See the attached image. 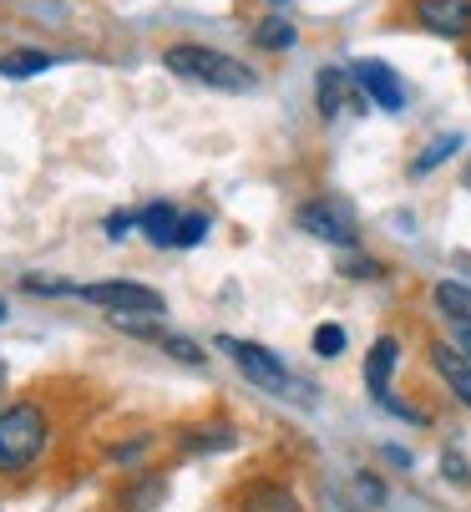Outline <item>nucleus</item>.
<instances>
[{
	"instance_id": "1",
	"label": "nucleus",
	"mask_w": 471,
	"mask_h": 512,
	"mask_svg": "<svg viewBox=\"0 0 471 512\" xmlns=\"http://www.w3.org/2000/svg\"><path fill=\"white\" fill-rule=\"evenodd\" d=\"M163 71H173V77L183 82H203L213 92H254L259 77L228 51H213V46H198V41H178L163 51Z\"/></svg>"
},
{
	"instance_id": "2",
	"label": "nucleus",
	"mask_w": 471,
	"mask_h": 512,
	"mask_svg": "<svg viewBox=\"0 0 471 512\" xmlns=\"http://www.w3.org/2000/svg\"><path fill=\"white\" fill-rule=\"evenodd\" d=\"M51 421L36 401H16L11 411H0V472H26L46 452Z\"/></svg>"
},
{
	"instance_id": "3",
	"label": "nucleus",
	"mask_w": 471,
	"mask_h": 512,
	"mask_svg": "<svg viewBox=\"0 0 471 512\" xmlns=\"http://www.w3.org/2000/svg\"><path fill=\"white\" fill-rule=\"evenodd\" d=\"M218 350L239 365V371L254 381V386H264V391H289L294 386V376H289V365L269 350V345H259V340H239V335H218Z\"/></svg>"
},
{
	"instance_id": "4",
	"label": "nucleus",
	"mask_w": 471,
	"mask_h": 512,
	"mask_svg": "<svg viewBox=\"0 0 471 512\" xmlns=\"http://www.w3.org/2000/svg\"><path fill=\"white\" fill-rule=\"evenodd\" d=\"M76 300L102 305L107 315H163V295L132 279H102V284H76Z\"/></svg>"
},
{
	"instance_id": "5",
	"label": "nucleus",
	"mask_w": 471,
	"mask_h": 512,
	"mask_svg": "<svg viewBox=\"0 0 471 512\" xmlns=\"http://www.w3.org/2000/svg\"><path fill=\"white\" fill-rule=\"evenodd\" d=\"M294 224L309 234V239H320V244H340V249H355L360 244V229H355V213L335 198H320V203H304L294 213Z\"/></svg>"
},
{
	"instance_id": "6",
	"label": "nucleus",
	"mask_w": 471,
	"mask_h": 512,
	"mask_svg": "<svg viewBox=\"0 0 471 512\" xmlns=\"http://www.w3.org/2000/svg\"><path fill=\"white\" fill-rule=\"evenodd\" d=\"M396 355H401V345L390 340V335H380L375 345H370V355H365V386H370V396L390 411V416H401V421H416V426H426V416L416 411V406H401L396 396H390V371H396Z\"/></svg>"
},
{
	"instance_id": "7",
	"label": "nucleus",
	"mask_w": 471,
	"mask_h": 512,
	"mask_svg": "<svg viewBox=\"0 0 471 512\" xmlns=\"http://www.w3.org/2000/svg\"><path fill=\"white\" fill-rule=\"evenodd\" d=\"M350 77H355V92L365 102H375L380 112H401L406 107V87H401V77L385 61H355Z\"/></svg>"
},
{
	"instance_id": "8",
	"label": "nucleus",
	"mask_w": 471,
	"mask_h": 512,
	"mask_svg": "<svg viewBox=\"0 0 471 512\" xmlns=\"http://www.w3.org/2000/svg\"><path fill=\"white\" fill-rule=\"evenodd\" d=\"M416 21L431 36L461 41V36H471V0H416Z\"/></svg>"
},
{
	"instance_id": "9",
	"label": "nucleus",
	"mask_w": 471,
	"mask_h": 512,
	"mask_svg": "<svg viewBox=\"0 0 471 512\" xmlns=\"http://www.w3.org/2000/svg\"><path fill=\"white\" fill-rule=\"evenodd\" d=\"M431 365L441 371V381L461 396V406L471 411V360H466L456 345H436V350H431Z\"/></svg>"
},
{
	"instance_id": "10",
	"label": "nucleus",
	"mask_w": 471,
	"mask_h": 512,
	"mask_svg": "<svg viewBox=\"0 0 471 512\" xmlns=\"http://www.w3.org/2000/svg\"><path fill=\"white\" fill-rule=\"evenodd\" d=\"M239 512H304V507H299V497H294L289 487H279V482H254V487L239 492Z\"/></svg>"
},
{
	"instance_id": "11",
	"label": "nucleus",
	"mask_w": 471,
	"mask_h": 512,
	"mask_svg": "<svg viewBox=\"0 0 471 512\" xmlns=\"http://www.w3.org/2000/svg\"><path fill=\"white\" fill-rule=\"evenodd\" d=\"M178 208L173 203H147L142 213H137V229L147 234V244H157V249H173V239H178Z\"/></svg>"
},
{
	"instance_id": "12",
	"label": "nucleus",
	"mask_w": 471,
	"mask_h": 512,
	"mask_svg": "<svg viewBox=\"0 0 471 512\" xmlns=\"http://www.w3.org/2000/svg\"><path fill=\"white\" fill-rule=\"evenodd\" d=\"M431 300H436V310H441L451 325H471V289H466V284L441 279V284L431 289Z\"/></svg>"
},
{
	"instance_id": "13",
	"label": "nucleus",
	"mask_w": 471,
	"mask_h": 512,
	"mask_svg": "<svg viewBox=\"0 0 471 512\" xmlns=\"http://www.w3.org/2000/svg\"><path fill=\"white\" fill-rule=\"evenodd\" d=\"M350 87H355V77H350V71H340V66H325V71H320V87H314V97H320V112H325V117H335V112L345 107Z\"/></svg>"
},
{
	"instance_id": "14",
	"label": "nucleus",
	"mask_w": 471,
	"mask_h": 512,
	"mask_svg": "<svg viewBox=\"0 0 471 512\" xmlns=\"http://www.w3.org/2000/svg\"><path fill=\"white\" fill-rule=\"evenodd\" d=\"M163 497H168V482L157 477V472H142V477L122 492V507H127V512H152Z\"/></svg>"
},
{
	"instance_id": "15",
	"label": "nucleus",
	"mask_w": 471,
	"mask_h": 512,
	"mask_svg": "<svg viewBox=\"0 0 471 512\" xmlns=\"http://www.w3.org/2000/svg\"><path fill=\"white\" fill-rule=\"evenodd\" d=\"M46 66H51L46 51H16V56H0V77L21 82V77H36V71H46Z\"/></svg>"
},
{
	"instance_id": "16",
	"label": "nucleus",
	"mask_w": 471,
	"mask_h": 512,
	"mask_svg": "<svg viewBox=\"0 0 471 512\" xmlns=\"http://www.w3.org/2000/svg\"><path fill=\"white\" fill-rule=\"evenodd\" d=\"M451 153H461V137H456V132H446V137H436V142H431V148L411 163V178H426V173H431V168H441Z\"/></svg>"
},
{
	"instance_id": "17",
	"label": "nucleus",
	"mask_w": 471,
	"mask_h": 512,
	"mask_svg": "<svg viewBox=\"0 0 471 512\" xmlns=\"http://www.w3.org/2000/svg\"><path fill=\"white\" fill-rule=\"evenodd\" d=\"M294 41H299V31H294L284 16H269V21L254 31V46H264V51H289Z\"/></svg>"
},
{
	"instance_id": "18",
	"label": "nucleus",
	"mask_w": 471,
	"mask_h": 512,
	"mask_svg": "<svg viewBox=\"0 0 471 512\" xmlns=\"http://www.w3.org/2000/svg\"><path fill=\"white\" fill-rule=\"evenodd\" d=\"M183 447H188V452H223V447H233V431H228V426H208V431H183Z\"/></svg>"
},
{
	"instance_id": "19",
	"label": "nucleus",
	"mask_w": 471,
	"mask_h": 512,
	"mask_svg": "<svg viewBox=\"0 0 471 512\" xmlns=\"http://www.w3.org/2000/svg\"><path fill=\"white\" fill-rule=\"evenodd\" d=\"M203 234H208V213H183L173 249H193V244H203Z\"/></svg>"
},
{
	"instance_id": "20",
	"label": "nucleus",
	"mask_w": 471,
	"mask_h": 512,
	"mask_svg": "<svg viewBox=\"0 0 471 512\" xmlns=\"http://www.w3.org/2000/svg\"><path fill=\"white\" fill-rule=\"evenodd\" d=\"M157 345H163L173 360H183V365H203V360H208L193 340H183V335H173V330H163V340H157Z\"/></svg>"
},
{
	"instance_id": "21",
	"label": "nucleus",
	"mask_w": 471,
	"mask_h": 512,
	"mask_svg": "<svg viewBox=\"0 0 471 512\" xmlns=\"http://www.w3.org/2000/svg\"><path fill=\"white\" fill-rule=\"evenodd\" d=\"M345 350V330L340 325H320L314 330V355H340Z\"/></svg>"
},
{
	"instance_id": "22",
	"label": "nucleus",
	"mask_w": 471,
	"mask_h": 512,
	"mask_svg": "<svg viewBox=\"0 0 471 512\" xmlns=\"http://www.w3.org/2000/svg\"><path fill=\"white\" fill-rule=\"evenodd\" d=\"M137 229V213H112L107 218V239H127Z\"/></svg>"
},
{
	"instance_id": "23",
	"label": "nucleus",
	"mask_w": 471,
	"mask_h": 512,
	"mask_svg": "<svg viewBox=\"0 0 471 512\" xmlns=\"http://www.w3.org/2000/svg\"><path fill=\"white\" fill-rule=\"evenodd\" d=\"M441 472H446V477H451V482H461V487H466V482H471V472H466V462H461V457H456V452H446V457H441Z\"/></svg>"
},
{
	"instance_id": "24",
	"label": "nucleus",
	"mask_w": 471,
	"mask_h": 512,
	"mask_svg": "<svg viewBox=\"0 0 471 512\" xmlns=\"http://www.w3.org/2000/svg\"><path fill=\"white\" fill-rule=\"evenodd\" d=\"M345 274H350V279H375V274H380V264H370V259H350V264H345Z\"/></svg>"
},
{
	"instance_id": "25",
	"label": "nucleus",
	"mask_w": 471,
	"mask_h": 512,
	"mask_svg": "<svg viewBox=\"0 0 471 512\" xmlns=\"http://www.w3.org/2000/svg\"><path fill=\"white\" fill-rule=\"evenodd\" d=\"M456 350L471 360V325H456Z\"/></svg>"
},
{
	"instance_id": "26",
	"label": "nucleus",
	"mask_w": 471,
	"mask_h": 512,
	"mask_svg": "<svg viewBox=\"0 0 471 512\" xmlns=\"http://www.w3.org/2000/svg\"><path fill=\"white\" fill-rule=\"evenodd\" d=\"M461 183H466V193H471V163H466V173H461Z\"/></svg>"
},
{
	"instance_id": "27",
	"label": "nucleus",
	"mask_w": 471,
	"mask_h": 512,
	"mask_svg": "<svg viewBox=\"0 0 471 512\" xmlns=\"http://www.w3.org/2000/svg\"><path fill=\"white\" fill-rule=\"evenodd\" d=\"M269 6H289V0H269Z\"/></svg>"
},
{
	"instance_id": "28",
	"label": "nucleus",
	"mask_w": 471,
	"mask_h": 512,
	"mask_svg": "<svg viewBox=\"0 0 471 512\" xmlns=\"http://www.w3.org/2000/svg\"><path fill=\"white\" fill-rule=\"evenodd\" d=\"M0 325H6V305H0Z\"/></svg>"
}]
</instances>
